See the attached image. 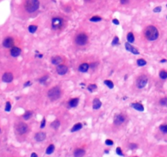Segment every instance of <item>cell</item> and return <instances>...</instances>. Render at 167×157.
Instances as JSON below:
<instances>
[{"label": "cell", "instance_id": "obj_1", "mask_svg": "<svg viewBox=\"0 0 167 157\" xmlns=\"http://www.w3.org/2000/svg\"><path fill=\"white\" fill-rule=\"evenodd\" d=\"M40 6L39 0H24L23 2V7L27 13H34L38 11Z\"/></svg>", "mask_w": 167, "mask_h": 157}, {"label": "cell", "instance_id": "obj_2", "mask_svg": "<svg viewBox=\"0 0 167 157\" xmlns=\"http://www.w3.org/2000/svg\"><path fill=\"white\" fill-rule=\"evenodd\" d=\"M144 36L149 41H155L159 37V31L154 25H149L144 30Z\"/></svg>", "mask_w": 167, "mask_h": 157}, {"label": "cell", "instance_id": "obj_3", "mask_svg": "<svg viewBox=\"0 0 167 157\" xmlns=\"http://www.w3.org/2000/svg\"><path fill=\"white\" fill-rule=\"evenodd\" d=\"M61 95V91L60 87L57 86L51 87L48 92V97L51 101H56V100L59 99Z\"/></svg>", "mask_w": 167, "mask_h": 157}, {"label": "cell", "instance_id": "obj_4", "mask_svg": "<svg viewBox=\"0 0 167 157\" xmlns=\"http://www.w3.org/2000/svg\"><path fill=\"white\" fill-rule=\"evenodd\" d=\"M65 25V20L62 17H55L52 19L51 21V26L52 29L54 30H59L61 29H62Z\"/></svg>", "mask_w": 167, "mask_h": 157}, {"label": "cell", "instance_id": "obj_5", "mask_svg": "<svg viewBox=\"0 0 167 157\" xmlns=\"http://www.w3.org/2000/svg\"><path fill=\"white\" fill-rule=\"evenodd\" d=\"M88 40H89L88 35H87L85 33H83V32L78 34L75 36V38H74V43L78 46L85 45L87 42H88Z\"/></svg>", "mask_w": 167, "mask_h": 157}, {"label": "cell", "instance_id": "obj_6", "mask_svg": "<svg viewBox=\"0 0 167 157\" xmlns=\"http://www.w3.org/2000/svg\"><path fill=\"white\" fill-rule=\"evenodd\" d=\"M15 130L18 135H24L28 133L29 127H28L27 123H25V122H19L15 126Z\"/></svg>", "mask_w": 167, "mask_h": 157}, {"label": "cell", "instance_id": "obj_7", "mask_svg": "<svg viewBox=\"0 0 167 157\" xmlns=\"http://www.w3.org/2000/svg\"><path fill=\"white\" fill-rule=\"evenodd\" d=\"M148 82V78L145 74H141L136 79V86L138 88H143L146 85H147Z\"/></svg>", "mask_w": 167, "mask_h": 157}, {"label": "cell", "instance_id": "obj_8", "mask_svg": "<svg viewBox=\"0 0 167 157\" xmlns=\"http://www.w3.org/2000/svg\"><path fill=\"white\" fill-rule=\"evenodd\" d=\"M56 71L60 75H64L68 72V67L67 66L64 65V64H60V65L56 66Z\"/></svg>", "mask_w": 167, "mask_h": 157}, {"label": "cell", "instance_id": "obj_9", "mask_svg": "<svg viewBox=\"0 0 167 157\" xmlns=\"http://www.w3.org/2000/svg\"><path fill=\"white\" fill-rule=\"evenodd\" d=\"M2 46L6 48H11L14 46V39L12 37L5 38L2 41Z\"/></svg>", "mask_w": 167, "mask_h": 157}, {"label": "cell", "instance_id": "obj_10", "mask_svg": "<svg viewBox=\"0 0 167 157\" xmlns=\"http://www.w3.org/2000/svg\"><path fill=\"white\" fill-rule=\"evenodd\" d=\"M125 116L123 114L115 115V116L114 118V123L115 125L117 126L121 125L125 123Z\"/></svg>", "mask_w": 167, "mask_h": 157}, {"label": "cell", "instance_id": "obj_11", "mask_svg": "<svg viewBox=\"0 0 167 157\" xmlns=\"http://www.w3.org/2000/svg\"><path fill=\"white\" fill-rule=\"evenodd\" d=\"M2 80L4 83H11L13 80V74L11 72H6L2 74Z\"/></svg>", "mask_w": 167, "mask_h": 157}, {"label": "cell", "instance_id": "obj_12", "mask_svg": "<svg viewBox=\"0 0 167 157\" xmlns=\"http://www.w3.org/2000/svg\"><path fill=\"white\" fill-rule=\"evenodd\" d=\"M21 53V49L18 47H12L11 48V50H10V55H11L12 57H17L19 56Z\"/></svg>", "mask_w": 167, "mask_h": 157}, {"label": "cell", "instance_id": "obj_13", "mask_svg": "<svg viewBox=\"0 0 167 157\" xmlns=\"http://www.w3.org/2000/svg\"><path fill=\"white\" fill-rule=\"evenodd\" d=\"M125 48H126V50L128 51V52H132L133 54H135V55H138V54H139V52H138V50L136 49L134 47H133V46L131 45L130 43H129V42L125 43Z\"/></svg>", "mask_w": 167, "mask_h": 157}, {"label": "cell", "instance_id": "obj_14", "mask_svg": "<svg viewBox=\"0 0 167 157\" xmlns=\"http://www.w3.org/2000/svg\"><path fill=\"white\" fill-rule=\"evenodd\" d=\"M63 61V58L60 56H53V57L51 59V62H52L53 65L54 66H58L61 64V62Z\"/></svg>", "mask_w": 167, "mask_h": 157}, {"label": "cell", "instance_id": "obj_15", "mask_svg": "<svg viewBox=\"0 0 167 157\" xmlns=\"http://www.w3.org/2000/svg\"><path fill=\"white\" fill-rule=\"evenodd\" d=\"M35 139L37 141H43L46 139V134L43 132H38L35 135Z\"/></svg>", "mask_w": 167, "mask_h": 157}, {"label": "cell", "instance_id": "obj_16", "mask_svg": "<svg viewBox=\"0 0 167 157\" xmlns=\"http://www.w3.org/2000/svg\"><path fill=\"white\" fill-rule=\"evenodd\" d=\"M79 97H74V98L71 99L70 101H69V102H68L69 107H71V108L76 107L77 105H78V104H79Z\"/></svg>", "mask_w": 167, "mask_h": 157}, {"label": "cell", "instance_id": "obj_17", "mask_svg": "<svg viewBox=\"0 0 167 157\" xmlns=\"http://www.w3.org/2000/svg\"><path fill=\"white\" fill-rule=\"evenodd\" d=\"M89 69V64L88 63H82L81 65H79L78 70L80 73H86Z\"/></svg>", "mask_w": 167, "mask_h": 157}, {"label": "cell", "instance_id": "obj_18", "mask_svg": "<svg viewBox=\"0 0 167 157\" xmlns=\"http://www.w3.org/2000/svg\"><path fill=\"white\" fill-rule=\"evenodd\" d=\"M131 106H132L134 110H138V111H140V112H142L144 110V107H143V105L141 103H139V102H134V103H132Z\"/></svg>", "mask_w": 167, "mask_h": 157}, {"label": "cell", "instance_id": "obj_19", "mask_svg": "<svg viewBox=\"0 0 167 157\" xmlns=\"http://www.w3.org/2000/svg\"><path fill=\"white\" fill-rule=\"evenodd\" d=\"M73 155L75 157H81V156L85 155V151H84V149H81V148H77L74 151Z\"/></svg>", "mask_w": 167, "mask_h": 157}, {"label": "cell", "instance_id": "obj_20", "mask_svg": "<svg viewBox=\"0 0 167 157\" xmlns=\"http://www.w3.org/2000/svg\"><path fill=\"white\" fill-rule=\"evenodd\" d=\"M102 106V102L98 98H95L93 102V110H98Z\"/></svg>", "mask_w": 167, "mask_h": 157}, {"label": "cell", "instance_id": "obj_21", "mask_svg": "<svg viewBox=\"0 0 167 157\" xmlns=\"http://www.w3.org/2000/svg\"><path fill=\"white\" fill-rule=\"evenodd\" d=\"M82 128H83V124H82L81 123H75V124H74L73 127H72V128L71 129V133L77 132V131L80 130Z\"/></svg>", "mask_w": 167, "mask_h": 157}, {"label": "cell", "instance_id": "obj_22", "mask_svg": "<svg viewBox=\"0 0 167 157\" xmlns=\"http://www.w3.org/2000/svg\"><path fill=\"white\" fill-rule=\"evenodd\" d=\"M32 115H33V112L31 110H26V111L24 113V115H22V118H23V120H28L32 117Z\"/></svg>", "mask_w": 167, "mask_h": 157}, {"label": "cell", "instance_id": "obj_23", "mask_svg": "<svg viewBox=\"0 0 167 157\" xmlns=\"http://www.w3.org/2000/svg\"><path fill=\"white\" fill-rule=\"evenodd\" d=\"M54 151H55L54 145H53V144H50L47 147V149H46V154H47V155H51V154L54 152Z\"/></svg>", "mask_w": 167, "mask_h": 157}, {"label": "cell", "instance_id": "obj_24", "mask_svg": "<svg viewBox=\"0 0 167 157\" xmlns=\"http://www.w3.org/2000/svg\"><path fill=\"white\" fill-rule=\"evenodd\" d=\"M60 124H61L60 121H59L58 120H54V121H53L52 123H51L50 126H51V127H52L54 130H57L58 128H59V127H60Z\"/></svg>", "mask_w": 167, "mask_h": 157}, {"label": "cell", "instance_id": "obj_25", "mask_svg": "<svg viewBox=\"0 0 167 157\" xmlns=\"http://www.w3.org/2000/svg\"><path fill=\"white\" fill-rule=\"evenodd\" d=\"M37 30H38V25H29V27H28V30H29V32L31 33V34H35V33L37 31Z\"/></svg>", "mask_w": 167, "mask_h": 157}, {"label": "cell", "instance_id": "obj_26", "mask_svg": "<svg viewBox=\"0 0 167 157\" xmlns=\"http://www.w3.org/2000/svg\"><path fill=\"white\" fill-rule=\"evenodd\" d=\"M127 41L130 43H133L134 42V35L132 32H129L127 35Z\"/></svg>", "mask_w": 167, "mask_h": 157}, {"label": "cell", "instance_id": "obj_27", "mask_svg": "<svg viewBox=\"0 0 167 157\" xmlns=\"http://www.w3.org/2000/svg\"><path fill=\"white\" fill-rule=\"evenodd\" d=\"M146 64H147V61H146L143 58H139L137 60V65L138 66H144Z\"/></svg>", "mask_w": 167, "mask_h": 157}, {"label": "cell", "instance_id": "obj_28", "mask_svg": "<svg viewBox=\"0 0 167 157\" xmlns=\"http://www.w3.org/2000/svg\"><path fill=\"white\" fill-rule=\"evenodd\" d=\"M159 76H160V78L161 79H167V71L166 70H161L160 73H159Z\"/></svg>", "mask_w": 167, "mask_h": 157}, {"label": "cell", "instance_id": "obj_29", "mask_svg": "<svg viewBox=\"0 0 167 157\" xmlns=\"http://www.w3.org/2000/svg\"><path fill=\"white\" fill-rule=\"evenodd\" d=\"M102 20V18L98 17V16H94V17H91L90 19H89V20L92 22H99V21H101Z\"/></svg>", "mask_w": 167, "mask_h": 157}, {"label": "cell", "instance_id": "obj_30", "mask_svg": "<svg viewBox=\"0 0 167 157\" xmlns=\"http://www.w3.org/2000/svg\"><path fill=\"white\" fill-rule=\"evenodd\" d=\"M104 84L105 85H107V87H109V88H111V89L114 87V84H113V82L111 81V80H105Z\"/></svg>", "mask_w": 167, "mask_h": 157}, {"label": "cell", "instance_id": "obj_31", "mask_svg": "<svg viewBox=\"0 0 167 157\" xmlns=\"http://www.w3.org/2000/svg\"><path fill=\"white\" fill-rule=\"evenodd\" d=\"M97 85L96 84H89V85L88 86V90L90 92H93L94 90H96L97 89Z\"/></svg>", "mask_w": 167, "mask_h": 157}, {"label": "cell", "instance_id": "obj_32", "mask_svg": "<svg viewBox=\"0 0 167 157\" xmlns=\"http://www.w3.org/2000/svg\"><path fill=\"white\" fill-rule=\"evenodd\" d=\"M12 109V104L10 102H6V105H5V111L7 112H9L10 110Z\"/></svg>", "mask_w": 167, "mask_h": 157}, {"label": "cell", "instance_id": "obj_33", "mask_svg": "<svg viewBox=\"0 0 167 157\" xmlns=\"http://www.w3.org/2000/svg\"><path fill=\"white\" fill-rule=\"evenodd\" d=\"M159 128H160V131H161V133H167V124H162V125H161L160 127H159Z\"/></svg>", "mask_w": 167, "mask_h": 157}, {"label": "cell", "instance_id": "obj_34", "mask_svg": "<svg viewBox=\"0 0 167 157\" xmlns=\"http://www.w3.org/2000/svg\"><path fill=\"white\" fill-rule=\"evenodd\" d=\"M117 44H119V38H118L117 36H115L114 38H113V40H112L111 45L112 46H116Z\"/></svg>", "mask_w": 167, "mask_h": 157}, {"label": "cell", "instance_id": "obj_35", "mask_svg": "<svg viewBox=\"0 0 167 157\" xmlns=\"http://www.w3.org/2000/svg\"><path fill=\"white\" fill-rule=\"evenodd\" d=\"M160 105H163V106L167 105V97H163L160 100Z\"/></svg>", "mask_w": 167, "mask_h": 157}, {"label": "cell", "instance_id": "obj_36", "mask_svg": "<svg viewBox=\"0 0 167 157\" xmlns=\"http://www.w3.org/2000/svg\"><path fill=\"white\" fill-rule=\"evenodd\" d=\"M48 75L43 76V77H41L39 79H38V82H39L40 84H44L45 82L48 80Z\"/></svg>", "mask_w": 167, "mask_h": 157}, {"label": "cell", "instance_id": "obj_37", "mask_svg": "<svg viewBox=\"0 0 167 157\" xmlns=\"http://www.w3.org/2000/svg\"><path fill=\"white\" fill-rule=\"evenodd\" d=\"M115 153H116L118 156H125L124 153H123L122 150H121V148H120V146L116 148V150H115Z\"/></svg>", "mask_w": 167, "mask_h": 157}, {"label": "cell", "instance_id": "obj_38", "mask_svg": "<svg viewBox=\"0 0 167 157\" xmlns=\"http://www.w3.org/2000/svg\"><path fill=\"white\" fill-rule=\"evenodd\" d=\"M129 147H130V150L133 151V150H135V149L138 148V145L136 143H130V146H129Z\"/></svg>", "mask_w": 167, "mask_h": 157}, {"label": "cell", "instance_id": "obj_39", "mask_svg": "<svg viewBox=\"0 0 167 157\" xmlns=\"http://www.w3.org/2000/svg\"><path fill=\"white\" fill-rule=\"evenodd\" d=\"M105 144H106L107 146H113V144H114V141L111 139H107L105 141Z\"/></svg>", "mask_w": 167, "mask_h": 157}, {"label": "cell", "instance_id": "obj_40", "mask_svg": "<svg viewBox=\"0 0 167 157\" xmlns=\"http://www.w3.org/2000/svg\"><path fill=\"white\" fill-rule=\"evenodd\" d=\"M153 12H156V13H159V12H161V7H156L155 8L153 9Z\"/></svg>", "mask_w": 167, "mask_h": 157}, {"label": "cell", "instance_id": "obj_41", "mask_svg": "<svg viewBox=\"0 0 167 157\" xmlns=\"http://www.w3.org/2000/svg\"><path fill=\"white\" fill-rule=\"evenodd\" d=\"M45 123H46V120L45 118H43V119L42 120V121H41V123H40V128H43L45 127Z\"/></svg>", "mask_w": 167, "mask_h": 157}, {"label": "cell", "instance_id": "obj_42", "mask_svg": "<svg viewBox=\"0 0 167 157\" xmlns=\"http://www.w3.org/2000/svg\"><path fill=\"white\" fill-rule=\"evenodd\" d=\"M120 2L122 5H127L130 2V0H120Z\"/></svg>", "mask_w": 167, "mask_h": 157}, {"label": "cell", "instance_id": "obj_43", "mask_svg": "<svg viewBox=\"0 0 167 157\" xmlns=\"http://www.w3.org/2000/svg\"><path fill=\"white\" fill-rule=\"evenodd\" d=\"M89 67L92 68V69H94L97 67V63L96 62H93V63H90V65H89Z\"/></svg>", "mask_w": 167, "mask_h": 157}, {"label": "cell", "instance_id": "obj_44", "mask_svg": "<svg viewBox=\"0 0 167 157\" xmlns=\"http://www.w3.org/2000/svg\"><path fill=\"white\" fill-rule=\"evenodd\" d=\"M30 85H31V82H30V81H27V82H25V83L24 84V87H29Z\"/></svg>", "mask_w": 167, "mask_h": 157}, {"label": "cell", "instance_id": "obj_45", "mask_svg": "<svg viewBox=\"0 0 167 157\" xmlns=\"http://www.w3.org/2000/svg\"><path fill=\"white\" fill-rule=\"evenodd\" d=\"M112 22H113V24H115V25H120L119 20H118L117 19H113L112 20Z\"/></svg>", "mask_w": 167, "mask_h": 157}, {"label": "cell", "instance_id": "obj_46", "mask_svg": "<svg viewBox=\"0 0 167 157\" xmlns=\"http://www.w3.org/2000/svg\"><path fill=\"white\" fill-rule=\"evenodd\" d=\"M38 56V58H42L43 57V54H38V56Z\"/></svg>", "mask_w": 167, "mask_h": 157}, {"label": "cell", "instance_id": "obj_47", "mask_svg": "<svg viewBox=\"0 0 167 157\" xmlns=\"http://www.w3.org/2000/svg\"><path fill=\"white\" fill-rule=\"evenodd\" d=\"M167 60H166V59H163V60H161V63H164V62H166Z\"/></svg>", "mask_w": 167, "mask_h": 157}, {"label": "cell", "instance_id": "obj_48", "mask_svg": "<svg viewBox=\"0 0 167 157\" xmlns=\"http://www.w3.org/2000/svg\"><path fill=\"white\" fill-rule=\"evenodd\" d=\"M31 156H38V155L36 153H32L31 154Z\"/></svg>", "mask_w": 167, "mask_h": 157}, {"label": "cell", "instance_id": "obj_49", "mask_svg": "<svg viewBox=\"0 0 167 157\" xmlns=\"http://www.w3.org/2000/svg\"><path fill=\"white\" fill-rule=\"evenodd\" d=\"M84 2H91L92 0H84Z\"/></svg>", "mask_w": 167, "mask_h": 157}, {"label": "cell", "instance_id": "obj_50", "mask_svg": "<svg viewBox=\"0 0 167 157\" xmlns=\"http://www.w3.org/2000/svg\"><path fill=\"white\" fill-rule=\"evenodd\" d=\"M127 77H128V75H127V74H126V75L125 76V79H127Z\"/></svg>", "mask_w": 167, "mask_h": 157}, {"label": "cell", "instance_id": "obj_51", "mask_svg": "<svg viewBox=\"0 0 167 157\" xmlns=\"http://www.w3.org/2000/svg\"><path fill=\"white\" fill-rule=\"evenodd\" d=\"M0 132H1V128H0Z\"/></svg>", "mask_w": 167, "mask_h": 157}, {"label": "cell", "instance_id": "obj_52", "mask_svg": "<svg viewBox=\"0 0 167 157\" xmlns=\"http://www.w3.org/2000/svg\"><path fill=\"white\" fill-rule=\"evenodd\" d=\"M166 7H167V4H166Z\"/></svg>", "mask_w": 167, "mask_h": 157}, {"label": "cell", "instance_id": "obj_53", "mask_svg": "<svg viewBox=\"0 0 167 157\" xmlns=\"http://www.w3.org/2000/svg\"><path fill=\"white\" fill-rule=\"evenodd\" d=\"M166 19H167V17H166Z\"/></svg>", "mask_w": 167, "mask_h": 157}]
</instances>
